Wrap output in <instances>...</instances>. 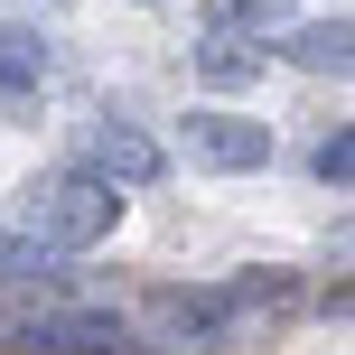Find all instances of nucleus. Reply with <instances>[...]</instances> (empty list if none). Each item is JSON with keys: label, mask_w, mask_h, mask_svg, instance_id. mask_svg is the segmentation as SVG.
Here are the masks:
<instances>
[{"label": "nucleus", "mask_w": 355, "mask_h": 355, "mask_svg": "<svg viewBox=\"0 0 355 355\" xmlns=\"http://www.w3.org/2000/svg\"><path fill=\"white\" fill-rule=\"evenodd\" d=\"M187 159L215 168V178H243V168L271 159V131L243 122V112H187Z\"/></svg>", "instance_id": "obj_4"}, {"label": "nucleus", "mask_w": 355, "mask_h": 355, "mask_svg": "<svg viewBox=\"0 0 355 355\" xmlns=\"http://www.w3.org/2000/svg\"><path fill=\"white\" fill-rule=\"evenodd\" d=\"M196 75H206V85H252V75H262V56L234 47V37H206V47H196Z\"/></svg>", "instance_id": "obj_9"}, {"label": "nucleus", "mask_w": 355, "mask_h": 355, "mask_svg": "<svg viewBox=\"0 0 355 355\" xmlns=\"http://www.w3.org/2000/svg\"><path fill=\"white\" fill-rule=\"evenodd\" d=\"M112 225H122V196H112L94 168H56V178H37L28 206H19V234H28V243H47L56 262H66V252H94Z\"/></svg>", "instance_id": "obj_2"}, {"label": "nucleus", "mask_w": 355, "mask_h": 355, "mask_svg": "<svg viewBox=\"0 0 355 355\" xmlns=\"http://www.w3.org/2000/svg\"><path fill=\"white\" fill-rule=\"evenodd\" d=\"M290 19V0H225L215 10V37H234V28H281Z\"/></svg>", "instance_id": "obj_10"}, {"label": "nucleus", "mask_w": 355, "mask_h": 355, "mask_svg": "<svg viewBox=\"0 0 355 355\" xmlns=\"http://www.w3.org/2000/svg\"><path fill=\"white\" fill-rule=\"evenodd\" d=\"M271 300H290V271H243V281H215V290H159L141 318H150L159 346L196 355V346H225L234 327H243L252 309H271Z\"/></svg>", "instance_id": "obj_1"}, {"label": "nucleus", "mask_w": 355, "mask_h": 355, "mask_svg": "<svg viewBox=\"0 0 355 355\" xmlns=\"http://www.w3.org/2000/svg\"><path fill=\"white\" fill-rule=\"evenodd\" d=\"M281 56H290V66H309V75H346L355 28H346V19H300V28L281 37Z\"/></svg>", "instance_id": "obj_6"}, {"label": "nucleus", "mask_w": 355, "mask_h": 355, "mask_svg": "<svg viewBox=\"0 0 355 355\" xmlns=\"http://www.w3.org/2000/svg\"><path fill=\"white\" fill-rule=\"evenodd\" d=\"M10 355H141L122 309H94V300H37V309H10L0 327Z\"/></svg>", "instance_id": "obj_3"}, {"label": "nucleus", "mask_w": 355, "mask_h": 355, "mask_svg": "<svg viewBox=\"0 0 355 355\" xmlns=\"http://www.w3.org/2000/svg\"><path fill=\"white\" fill-rule=\"evenodd\" d=\"M0 281H10V290H66V262H56V252L47 243H28V234H0Z\"/></svg>", "instance_id": "obj_8"}, {"label": "nucleus", "mask_w": 355, "mask_h": 355, "mask_svg": "<svg viewBox=\"0 0 355 355\" xmlns=\"http://www.w3.org/2000/svg\"><path fill=\"white\" fill-rule=\"evenodd\" d=\"M94 178H103L112 196H122V187H159V178H168V150L150 141V131H131V122H103V141H94Z\"/></svg>", "instance_id": "obj_5"}, {"label": "nucleus", "mask_w": 355, "mask_h": 355, "mask_svg": "<svg viewBox=\"0 0 355 355\" xmlns=\"http://www.w3.org/2000/svg\"><path fill=\"white\" fill-rule=\"evenodd\" d=\"M309 168H318L327 187H346V178H355V141H346V131H327V141L309 150Z\"/></svg>", "instance_id": "obj_11"}, {"label": "nucleus", "mask_w": 355, "mask_h": 355, "mask_svg": "<svg viewBox=\"0 0 355 355\" xmlns=\"http://www.w3.org/2000/svg\"><path fill=\"white\" fill-rule=\"evenodd\" d=\"M47 66H56V47L28 28V19H0V94H28V85H47Z\"/></svg>", "instance_id": "obj_7"}]
</instances>
